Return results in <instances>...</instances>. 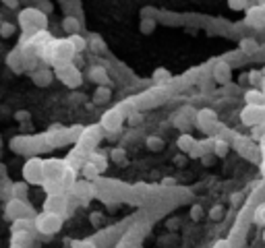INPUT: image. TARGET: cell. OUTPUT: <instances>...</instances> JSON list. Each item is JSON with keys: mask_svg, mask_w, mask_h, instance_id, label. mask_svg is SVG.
<instances>
[{"mask_svg": "<svg viewBox=\"0 0 265 248\" xmlns=\"http://www.w3.org/2000/svg\"><path fill=\"white\" fill-rule=\"evenodd\" d=\"M21 174H23V180L27 184H40L42 186L44 178H46V176H44V159L38 157V155L29 157L27 162L23 164Z\"/></svg>", "mask_w": 265, "mask_h": 248, "instance_id": "3957f363", "label": "cell"}, {"mask_svg": "<svg viewBox=\"0 0 265 248\" xmlns=\"http://www.w3.org/2000/svg\"><path fill=\"white\" fill-rule=\"evenodd\" d=\"M13 199H27V182H13Z\"/></svg>", "mask_w": 265, "mask_h": 248, "instance_id": "4dcf8cb0", "label": "cell"}, {"mask_svg": "<svg viewBox=\"0 0 265 248\" xmlns=\"http://www.w3.org/2000/svg\"><path fill=\"white\" fill-rule=\"evenodd\" d=\"M42 188L46 190V194H65V186L60 184V180H52V178H46L42 182Z\"/></svg>", "mask_w": 265, "mask_h": 248, "instance_id": "603a6c76", "label": "cell"}, {"mask_svg": "<svg viewBox=\"0 0 265 248\" xmlns=\"http://www.w3.org/2000/svg\"><path fill=\"white\" fill-rule=\"evenodd\" d=\"M15 25L11 21H2L0 23V38H11V35L15 33Z\"/></svg>", "mask_w": 265, "mask_h": 248, "instance_id": "8d00e7d4", "label": "cell"}, {"mask_svg": "<svg viewBox=\"0 0 265 248\" xmlns=\"http://www.w3.org/2000/svg\"><path fill=\"white\" fill-rule=\"evenodd\" d=\"M263 93H265V89H263Z\"/></svg>", "mask_w": 265, "mask_h": 248, "instance_id": "91938a15", "label": "cell"}, {"mask_svg": "<svg viewBox=\"0 0 265 248\" xmlns=\"http://www.w3.org/2000/svg\"><path fill=\"white\" fill-rule=\"evenodd\" d=\"M6 64L11 66L15 73H23V70H25V58H23L21 48H15L11 54L6 56Z\"/></svg>", "mask_w": 265, "mask_h": 248, "instance_id": "9a60e30c", "label": "cell"}, {"mask_svg": "<svg viewBox=\"0 0 265 248\" xmlns=\"http://www.w3.org/2000/svg\"><path fill=\"white\" fill-rule=\"evenodd\" d=\"M246 23H249L251 27H263L265 25V4L246 8Z\"/></svg>", "mask_w": 265, "mask_h": 248, "instance_id": "5bb4252c", "label": "cell"}, {"mask_svg": "<svg viewBox=\"0 0 265 248\" xmlns=\"http://www.w3.org/2000/svg\"><path fill=\"white\" fill-rule=\"evenodd\" d=\"M228 151H230V143L228 141H224V139H220V137H216V145H214V153L216 157H224Z\"/></svg>", "mask_w": 265, "mask_h": 248, "instance_id": "f1b7e54d", "label": "cell"}, {"mask_svg": "<svg viewBox=\"0 0 265 248\" xmlns=\"http://www.w3.org/2000/svg\"><path fill=\"white\" fill-rule=\"evenodd\" d=\"M127 122L131 124V126H139V124L143 122V116H141V112L132 110V112H129V114H127Z\"/></svg>", "mask_w": 265, "mask_h": 248, "instance_id": "74e56055", "label": "cell"}, {"mask_svg": "<svg viewBox=\"0 0 265 248\" xmlns=\"http://www.w3.org/2000/svg\"><path fill=\"white\" fill-rule=\"evenodd\" d=\"M180 227V221L176 219V217H170V219H166V229H170V232H176V229Z\"/></svg>", "mask_w": 265, "mask_h": 248, "instance_id": "7bdbcfd3", "label": "cell"}, {"mask_svg": "<svg viewBox=\"0 0 265 248\" xmlns=\"http://www.w3.org/2000/svg\"><path fill=\"white\" fill-rule=\"evenodd\" d=\"M58 180H60V184L65 186V190H70V188H73V184L77 182V170H75V167H70V165L66 164Z\"/></svg>", "mask_w": 265, "mask_h": 248, "instance_id": "ac0fdd59", "label": "cell"}, {"mask_svg": "<svg viewBox=\"0 0 265 248\" xmlns=\"http://www.w3.org/2000/svg\"><path fill=\"white\" fill-rule=\"evenodd\" d=\"M145 147L149 149V151H162V149H164V141H162V137H157V135H149L145 139Z\"/></svg>", "mask_w": 265, "mask_h": 248, "instance_id": "f546056e", "label": "cell"}, {"mask_svg": "<svg viewBox=\"0 0 265 248\" xmlns=\"http://www.w3.org/2000/svg\"><path fill=\"white\" fill-rule=\"evenodd\" d=\"M2 176H4V165L0 164V178H2Z\"/></svg>", "mask_w": 265, "mask_h": 248, "instance_id": "9f6ffc18", "label": "cell"}, {"mask_svg": "<svg viewBox=\"0 0 265 248\" xmlns=\"http://www.w3.org/2000/svg\"><path fill=\"white\" fill-rule=\"evenodd\" d=\"M79 27H81V23H79L77 17H65V19H63V29H65L68 35L79 33Z\"/></svg>", "mask_w": 265, "mask_h": 248, "instance_id": "4316f807", "label": "cell"}, {"mask_svg": "<svg viewBox=\"0 0 265 248\" xmlns=\"http://www.w3.org/2000/svg\"><path fill=\"white\" fill-rule=\"evenodd\" d=\"M89 81H93L95 85H108L110 81V77H108V70H106V66H91L89 68Z\"/></svg>", "mask_w": 265, "mask_h": 248, "instance_id": "e0dca14e", "label": "cell"}, {"mask_svg": "<svg viewBox=\"0 0 265 248\" xmlns=\"http://www.w3.org/2000/svg\"><path fill=\"white\" fill-rule=\"evenodd\" d=\"M209 217L216 219V221H220V219L224 217V207H222V205H214V207L209 209Z\"/></svg>", "mask_w": 265, "mask_h": 248, "instance_id": "ab89813d", "label": "cell"}, {"mask_svg": "<svg viewBox=\"0 0 265 248\" xmlns=\"http://www.w3.org/2000/svg\"><path fill=\"white\" fill-rule=\"evenodd\" d=\"M261 4H265V0H261Z\"/></svg>", "mask_w": 265, "mask_h": 248, "instance_id": "680465c9", "label": "cell"}, {"mask_svg": "<svg viewBox=\"0 0 265 248\" xmlns=\"http://www.w3.org/2000/svg\"><path fill=\"white\" fill-rule=\"evenodd\" d=\"M87 162H91L100 172H104L106 165H108V159H106V155L102 151H91L89 155H87Z\"/></svg>", "mask_w": 265, "mask_h": 248, "instance_id": "d4e9b609", "label": "cell"}, {"mask_svg": "<svg viewBox=\"0 0 265 248\" xmlns=\"http://www.w3.org/2000/svg\"><path fill=\"white\" fill-rule=\"evenodd\" d=\"M89 219H91V224H93V226H100V221H102V213H98V211H95V213H91V215H89Z\"/></svg>", "mask_w": 265, "mask_h": 248, "instance_id": "c3c4849f", "label": "cell"}, {"mask_svg": "<svg viewBox=\"0 0 265 248\" xmlns=\"http://www.w3.org/2000/svg\"><path fill=\"white\" fill-rule=\"evenodd\" d=\"M253 221L257 226H261V227H265V201L263 203H259L257 207H255V213H253Z\"/></svg>", "mask_w": 265, "mask_h": 248, "instance_id": "1f68e13d", "label": "cell"}, {"mask_svg": "<svg viewBox=\"0 0 265 248\" xmlns=\"http://www.w3.org/2000/svg\"><path fill=\"white\" fill-rule=\"evenodd\" d=\"M110 157H112V162H116V164H122V162H125V157H127V151H125V149H112V151H110Z\"/></svg>", "mask_w": 265, "mask_h": 248, "instance_id": "f35d334b", "label": "cell"}, {"mask_svg": "<svg viewBox=\"0 0 265 248\" xmlns=\"http://www.w3.org/2000/svg\"><path fill=\"white\" fill-rule=\"evenodd\" d=\"M33 209L27 203V199H8L4 207V217L6 219H19V217H31Z\"/></svg>", "mask_w": 265, "mask_h": 248, "instance_id": "ba28073f", "label": "cell"}, {"mask_svg": "<svg viewBox=\"0 0 265 248\" xmlns=\"http://www.w3.org/2000/svg\"><path fill=\"white\" fill-rule=\"evenodd\" d=\"M241 122L244 126H259V124L265 122V105H249L246 103V108H243L241 112Z\"/></svg>", "mask_w": 265, "mask_h": 248, "instance_id": "9c48e42d", "label": "cell"}, {"mask_svg": "<svg viewBox=\"0 0 265 248\" xmlns=\"http://www.w3.org/2000/svg\"><path fill=\"white\" fill-rule=\"evenodd\" d=\"M33 240V236L29 229H19V232H13V246L17 248H25V246H29Z\"/></svg>", "mask_w": 265, "mask_h": 248, "instance_id": "ffe728a7", "label": "cell"}, {"mask_svg": "<svg viewBox=\"0 0 265 248\" xmlns=\"http://www.w3.org/2000/svg\"><path fill=\"white\" fill-rule=\"evenodd\" d=\"M52 79H54V73L48 68H40V70H33L31 73V81L38 87H48L52 83Z\"/></svg>", "mask_w": 265, "mask_h": 248, "instance_id": "2e32d148", "label": "cell"}, {"mask_svg": "<svg viewBox=\"0 0 265 248\" xmlns=\"http://www.w3.org/2000/svg\"><path fill=\"white\" fill-rule=\"evenodd\" d=\"M127 116H125V110L122 108H110L102 114L100 118V126L106 130V132H118L125 124Z\"/></svg>", "mask_w": 265, "mask_h": 248, "instance_id": "5b68a950", "label": "cell"}, {"mask_svg": "<svg viewBox=\"0 0 265 248\" xmlns=\"http://www.w3.org/2000/svg\"><path fill=\"white\" fill-rule=\"evenodd\" d=\"M218 124V114L216 110L211 108H201L197 114H195V126L201 128L203 132H207V135H211V132H220V128L222 126H216Z\"/></svg>", "mask_w": 265, "mask_h": 248, "instance_id": "8992f818", "label": "cell"}, {"mask_svg": "<svg viewBox=\"0 0 265 248\" xmlns=\"http://www.w3.org/2000/svg\"><path fill=\"white\" fill-rule=\"evenodd\" d=\"M65 207H68V197L65 194H48L44 201V211H54V213H65Z\"/></svg>", "mask_w": 265, "mask_h": 248, "instance_id": "8fae6325", "label": "cell"}, {"mask_svg": "<svg viewBox=\"0 0 265 248\" xmlns=\"http://www.w3.org/2000/svg\"><path fill=\"white\" fill-rule=\"evenodd\" d=\"M68 43L73 46L75 54H77V52H83V50L87 48V40L83 38L81 33H73V35H68Z\"/></svg>", "mask_w": 265, "mask_h": 248, "instance_id": "484cf974", "label": "cell"}, {"mask_svg": "<svg viewBox=\"0 0 265 248\" xmlns=\"http://www.w3.org/2000/svg\"><path fill=\"white\" fill-rule=\"evenodd\" d=\"M155 25L157 23H155L154 17H149V19H147V17H143V19H141V25H139V31L143 35H147V33H152L155 29Z\"/></svg>", "mask_w": 265, "mask_h": 248, "instance_id": "d6a6232c", "label": "cell"}, {"mask_svg": "<svg viewBox=\"0 0 265 248\" xmlns=\"http://www.w3.org/2000/svg\"><path fill=\"white\" fill-rule=\"evenodd\" d=\"M81 174H83V180H87V182H95L100 178V170L95 167L91 162H85L83 165H81Z\"/></svg>", "mask_w": 265, "mask_h": 248, "instance_id": "7402d4cb", "label": "cell"}, {"mask_svg": "<svg viewBox=\"0 0 265 248\" xmlns=\"http://www.w3.org/2000/svg\"><path fill=\"white\" fill-rule=\"evenodd\" d=\"M249 79H251V83H257V81H261V73H259V70H251Z\"/></svg>", "mask_w": 265, "mask_h": 248, "instance_id": "7dc6e473", "label": "cell"}, {"mask_svg": "<svg viewBox=\"0 0 265 248\" xmlns=\"http://www.w3.org/2000/svg\"><path fill=\"white\" fill-rule=\"evenodd\" d=\"M33 227V221L29 217H19V219H15V224L11 226L13 232H19V229H31Z\"/></svg>", "mask_w": 265, "mask_h": 248, "instance_id": "836d02e7", "label": "cell"}, {"mask_svg": "<svg viewBox=\"0 0 265 248\" xmlns=\"http://www.w3.org/2000/svg\"><path fill=\"white\" fill-rule=\"evenodd\" d=\"M2 4L8 6V8H17L19 6V0H2Z\"/></svg>", "mask_w": 265, "mask_h": 248, "instance_id": "f907efd6", "label": "cell"}, {"mask_svg": "<svg viewBox=\"0 0 265 248\" xmlns=\"http://www.w3.org/2000/svg\"><path fill=\"white\" fill-rule=\"evenodd\" d=\"M261 240H263V244H265V227H263V234H261Z\"/></svg>", "mask_w": 265, "mask_h": 248, "instance_id": "6f0895ef", "label": "cell"}, {"mask_svg": "<svg viewBox=\"0 0 265 248\" xmlns=\"http://www.w3.org/2000/svg\"><path fill=\"white\" fill-rule=\"evenodd\" d=\"M195 143H197L195 137L189 135V132H182V135H180L178 139H176V147H178L184 155H189V151H191L193 147H195Z\"/></svg>", "mask_w": 265, "mask_h": 248, "instance_id": "44dd1931", "label": "cell"}, {"mask_svg": "<svg viewBox=\"0 0 265 248\" xmlns=\"http://www.w3.org/2000/svg\"><path fill=\"white\" fill-rule=\"evenodd\" d=\"M211 77H214V81L220 83V85L230 83V79H232V66L228 64V62H216Z\"/></svg>", "mask_w": 265, "mask_h": 248, "instance_id": "4fadbf2b", "label": "cell"}, {"mask_svg": "<svg viewBox=\"0 0 265 248\" xmlns=\"http://www.w3.org/2000/svg\"><path fill=\"white\" fill-rule=\"evenodd\" d=\"M259 141H261V145H259V151H261V155L265 157V135H263Z\"/></svg>", "mask_w": 265, "mask_h": 248, "instance_id": "f5cc1de1", "label": "cell"}, {"mask_svg": "<svg viewBox=\"0 0 265 248\" xmlns=\"http://www.w3.org/2000/svg\"><path fill=\"white\" fill-rule=\"evenodd\" d=\"M238 83H241V85H249V83H251V79H249V73H243L241 77H238Z\"/></svg>", "mask_w": 265, "mask_h": 248, "instance_id": "681fc988", "label": "cell"}, {"mask_svg": "<svg viewBox=\"0 0 265 248\" xmlns=\"http://www.w3.org/2000/svg\"><path fill=\"white\" fill-rule=\"evenodd\" d=\"M244 102L249 105H265V93L261 89H255V87H251V89L244 91Z\"/></svg>", "mask_w": 265, "mask_h": 248, "instance_id": "d6986e66", "label": "cell"}, {"mask_svg": "<svg viewBox=\"0 0 265 248\" xmlns=\"http://www.w3.org/2000/svg\"><path fill=\"white\" fill-rule=\"evenodd\" d=\"M216 159H218V157H216L214 153H203V155H201V164H203V165H214Z\"/></svg>", "mask_w": 265, "mask_h": 248, "instance_id": "ee69618b", "label": "cell"}, {"mask_svg": "<svg viewBox=\"0 0 265 248\" xmlns=\"http://www.w3.org/2000/svg\"><path fill=\"white\" fill-rule=\"evenodd\" d=\"M65 165H66L65 159H54V157L44 159V176H46V178H52V180H58L60 174H63V170H65Z\"/></svg>", "mask_w": 265, "mask_h": 248, "instance_id": "7c38bea8", "label": "cell"}, {"mask_svg": "<svg viewBox=\"0 0 265 248\" xmlns=\"http://www.w3.org/2000/svg\"><path fill=\"white\" fill-rule=\"evenodd\" d=\"M234 147H236V151L241 153L244 159H251V162H259V147L255 145L251 139L236 137V141H234Z\"/></svg>", "mask_w": 265, "mask_h": 248, "instance_id": "30bf717a", "label": "cell"}, {"mask_svg": "<svg viewBox=\"0 0 265 248\" xmlns=\"http://www.w3.org/2000/svg\"><path fill=\"white\" fill-rule=\"evenodd\" d=\"M112 97V91L108 85H98V89L93 93V103H108Z\"/></svg>", "mask_w": 265, "mask_h": 248, "instance_id": "cb8c5ba5", "label": "cell"}, {"mask_svg": "<svg viewBox=\"0 0 265 248\" xmlns=\"http://www.w3.org/2000/svg\"><path fill=\"white\" fill-rule=\"evenodd\" d=\"M257 50H259L257 40H253V38H243L241 40V52L243 54H255Z\"/></svg>", "mask_w": 265, "mask_h": 248, "instance_id": "83f0119b", "label": "cell"}, {"mask_svg": "<svg viewBox=\"0 0 265 248\" xmlns=\"http://www.w3.org/2000/svg\"><path fill=\"white\" fill-rule=\"evenodd\" d=\"M172 79V75H170V70L168 68H155L154 70V81L155 83H168Z\"/></svg>", "mask_w": 265, "mask_h": 248, "instance_id": "e575fe53", "label": "cell"}, {"mask_svg": "<svg viewBox=\"0 0 265 248\" xmlns=\"http://www.w3.org/2000/svg\"><path fill=\"white\" fill-rule=\"evenodd\" d=\"M162 184H164V186H174V184H176V180H174V178H164V180H162Z\"/></svg>", "mask_w": 265, "mask_h": 248, "instance_id": "db71d44e", "label": "cell"}, {"mask_svg": "<svg viewBox=\"0 0 265 248\" xmlns=\"http://www.w3.org/2000/svg\"><path fill=\"white\" fill-rule=\"evenodd\" d=\"M15 118L19 120V122H25V120H29V112L19 110V112H15Z\"/></svg>", "mask_w": 265, "mask_h": 248, "instance_id": "bcb514c9", "label": "cell"}, {"mask_svg": "<svg viewBox=\"0 0 265 248\" xmlns=\"http://www.w3.org/2000/svg\"><path fill=\"white\" fill-rule=\"evenodd\" d=\"M73 248H95V244L91 240H75Z\"/></svg>", "mask_w": 265, "mask_h": 248, "instance_id": "f6af8a7d", "label": "cell"}, {"mask_svg": "<svg viewBox=\"0 0 265 248\" xmlns=\"http://www.w3.org/2000/svg\"><path fill=\"white\" fill-rule=\"evenodd\" d=\"M246 4H249V0H228V6L232 11H244Z\"/></svg>", "mask_w": 265, "mask_h": 248, "instance_id": "60d3db41", "label": "cell"}, {"mask_svg": "<svg viewBox=\"0 0 265 248\" xmlns=\"http://www.w3.org/2000/svg\"><path fill=\"white\" fill-rule=\"evenodd\" d=\"M182 155H184V153H182ZM182 155H178V157L174 159V164H176V165H180V164H184V162H187V157H182Z\"/></svg>", "mask_w": 265, "mask_h": 248, "instance_id": "11a10c76", "label": "cell"}, {"mask_svg": "<svg viewBox=\"0 0 265 248\" xmlns=\"http://www.w3.org/2000/svg\"><path fill=\"white\" fill-rule=\"evenodd\" d=\"M102 126H87L81 130V137L77 139V147H81L85 153L95 151V145L102 141Z\"/></svg>", "mask_w": 265, "mask_h": 248, "instance_id": "52a82bcc", "label": "cell"}, {"mask_svg": "<svg viewBox=\"0 0 265 248\" xmlns=\"http://www.w3.org/2000/svg\"><path fill=\"white\" fill-rule=\"evenodd\" d=\"M33 227L44 236H52L63 227V215L54 213V211H42L33 217Z\"/></svg>", "mask_w": 265, "mask_h": 248, "instance_id": "7a4b0ae2", "label": "cell"}, {"mask_svg": "<svg viewBox=\"0 0 265 248\" xmlns=\"http://www.w3.org/2000/svg\"><path fill=\"white\" fill-rule=\"evenodd\" d=\"M54 77L58 81H63L66 87L70 89H75V87L81 85V70H79L73 62H68V64H63V66H54Z\"/></svg>", "mask_w": 265, "mask_h": 248, "instance_id": "277c9868", "label": "cell"}, {"mask_svg": "<svg viewBox=\"0 0 265 248\" xmlns=\"http://www.w3.org/2000/svg\"><path fill=\"white\" fill-rule=\"evenodd\" d=\"M189 215H191V219H193V221H199V219L203 217V209H201L199 205H191Z\"/></svg>", "mask_w": 265, "mask_h": 248, "instance_id": "b9f144b4", "label": "cell"}, {"mask_svg": "<svg viewBox=\"0 0 265 248\" xmlns=\"http://www.w3.org/2000/svg\"><path fill=\"white\" fill-rule=\"evenodd\" d=\"M87 48H91L93 52H102L106 48V43H104V40L100 38V35H93V38L87 40Z\"/></svg>", "mask_w": 265, "mask_h": 248, "instance_id": "d590c367", "label": "cell"}, {"mask_svg": "<svg viewBox=\"0 0 265 248\" xmlns=\"http://www.w3.org/2000/svg\"><path fill=\"white\" fill-rule=\"evenodd\" d=\"M230 201H232V205H238V203H241V201H243V194H241V192H236V194H232V197H230Z\"/></svg>", "mask_w": 265, "mask_h": 248, "instance_id": "816d5d0a", "label": "cell"}, {"mask_svg": "<svg viewBox=\"0 0 265 248\" xmlns=\"http://www.w3.org/2000/svg\"><path fill=\"white\" fill-rule=\"evenodd\" d=\"M19 25H21V29L25 35H31L35 31H42V29H46V25H48V15L40 11V8H23V11L19 13Z\"/></svg>", "mask_w": 265, "mask_h": 248, "instance_id": "6da1fadb", "label": "cell"}]
</instances>
